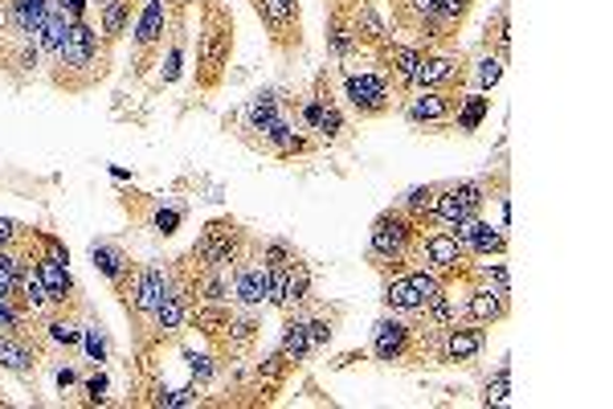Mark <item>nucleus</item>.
Segmentation results:
<instances>
[{
  "label": "nucleus",
  "instance_id": "obj_1",
  "mask_svg": "<svg viewBox=\"0 0 613 409\" xmlns=\"http://www.w3.org/2000/svg\"><path fill=\"white\" fill-rule=\"evenodd\" d=\"M111 49L103 42V33L91 21H70V30L61 37L58 54L46 62V74L54 82V91L61 95H91L111 79Z\"/></svg>",
  "mask_w": 613,
  "mask_h": 409
},
{
  "label": "nucleus",
  "instance_id": "obj_2",
  "mask_svg": "<svg viewBox=\"0 0 613 409\" xmlns=\"http://www.w3.org/2000/svg\"><path fill=\"white\" fill-rule=\"evenodd\" d=\"M233 49H238V21L225 0H197V62H193V91L200 98L217 95L230 82Z\"/></svg>",
  "mask_w": 613,
  "mask_h": 409
},
{
  "label": "nucleus",
  "instance_id": "obj_3",
  "mask_svg": "<svg viewBox=\"0 0 613 409\" xmlns=\"http://www.w3.org/2000/svg\"><path fill=\"white\" fill-rule=\"evenodd\" d=\"M438 331L429 328L421 315H397L389 312L372 324V361L397 364V369H426L433 364Z\"/></svg>",
  "mask_w": 613,
  "mask_h": 409
},
{
  "label": "nucleus",
  "instance_id": "obj_4",
  "mask_svg": "<svg viewBox=\"0 0 613 409\" xmlns=\"http://www.w3.org/2000/svg\"><path fill=\"white\" fill-rule=\"evenodd\" d=\"M421 234H426V225L409 218L401 204L377 213L372 230H368V267L377 270L381 279H389V274H397V270H405V267H414Z\"/></svg>",
  "mask_w": 613,
  "mask_h": 409
},
{
  "label": "nucleus",
  "instance_id": "obj_5",
  "mask_svg": "<svg viewBox=\"0 0 613 409\" xmlns=\"http://www.w3.org/2000/svg\"><path fill=\"white\" fill-rule=\"evenodd\" d=\"M339 103L352 110L360 124H372V119H384L401 98L377 66H356L352 58V62H339Z\"/></svg>",
  "mask_w": 613,
  "mask_h": 409
},
{
  "label": "nucleus",
  "instance_id": "obj_6",
  "mask_svg": "<svg viewBox=\"0 0 613 409\" xmlns=\"http://www.w3.org/2000/svg\"><path fill=\"white\" fill-rule=\"evenodd\" d=\"M169 287H172V262H131V270L123 274V283L115 291H119V303L123 312H127V319H131L136 336L148 328V319L155 315V307H160Z\"/></svg>",
  "mask_w": 613,
  "mask_h": 409
},
{
  "label": "nucleus",
  "instance_id": "obj_7",
  "mask_svg": "<svg viewBox=\"0 0 613 409\" xmlns=\"http://www.w3.org/2000/svg\"><path fill=\"white\" fill-rule=\"evenodd\" d=\"M172 30V4L169 0H143L131 21V79L143 82L160 66L164 42Z\"/></svg>",
  "mask_w": 613,
  "mask_h": 409
},
{
  "label": "nucleus",
  "instance_id": "obj_8",
  "mask_svg": "<svg viewBox=\"0 0 613 409\" xmlns=\"http://www.w3.org/2000/svg\"><path fill=\"white\" fill-rule=\"evenodd\" d=\"M442 291H446L442 274L421 267V262H414V267H405V270H397V274H389V279H384L381 303H384V312L421 315L429 303L442 295Z\"/></svg>",
  "mask_w": 613,
  "mask_h": 409
},
{
  "label": "nucleus",
  "instance_id": "obj_9",
  "mask_svg": "<svg viewBox=\"0 0 613 409\" xmlns=\"http://www.w3.org/2000/svg\"><path fill=\"white\" fill-rule=\"evenodd\" d=\"M250 242H254V234L238 218H213L200 230L197 242H193L188 258L200 270H233V262L250 250Z\"/></svg>",
  "mask_w": 613,
  "mask_h": 409
},
{
  "label": "nucleus",
  "instance_id": "obj_10",
  "mask_svg": "<svg viewBox=\"0 0 613 409\" xmlns=\"http://www.w3.org/2000/svg\"><path fill=\"white\" fill-rule=\"evenodd\" d=\"M250 9L282 58H294L303 49V0H250Z\"/></svg>",
  "mask_w": 613,
  "mask_h": 409
},
{
  "label": "nucleus",
  "instance_id": "obj_11",
  "mask_svg": "<svg viewBox=\"0 0 613 409\" xmlns=\"http://www.w3.org/2000/svg\"><path fill=\"white\" fill-rule=\"evenodd\" d=\"M414 91H471V58L459 46H438L421 54Z\"/></svg>",
  "mask_w": 613,
  "mask_h": 409
},
{
  "label": "nucleus",
  "instance_id": "obj_12",
  "mask_svg": "<svg viewBox=\"0 0 613 409\" xmlns=\"http://www.w3.org/2000/svg\"><path fill=\"white\" fill-rule=\"evenodd\" d=\"M459 91H409L401 98V115L405 124L429 136L454 131V110H459Z\"/></svg>",
  "mask_w": 613,
  "mask_h": 409
},
{
  "label": "nucleus",
  "instance_id": "obj_13",
  "mask_svg": "<svg viewBox=\"0 0 613 409\" xmlns=\"http://www.w3.org/2000/svg\"><path fill=\"white\" fill-rule=\"evenodd\" d=\"M421 54H426V49L417 46V42H397V37H389V42H381L377 49H368L372 66L389 79V86L397 91V98H405L409 91H414Z\"/></svg>",
  "mask_w": 613,
  "mask_h": 409
},
{
  "label": "nucleus",
  "instance_id": "obj_14",
  "mask_svg": "<svg viewBox=\"0 0 613 409\" xmlns=\"http://www.w3.org/2000/svg\"><path fill=\"white\" fill-rule=\"evenodd\" d=\"M462 319H471L478 328H499L511 319V291L490 287L483 279H471L462 287Z\"/></svg>",
  "mask_w": 613,
  "mask_h": 409
},
{
  "label": "nucleus",
  "instance_id": "obj_15",
  "mask_svg": "<svg viewBox=\"0 0 613 409\" xmlns=\"http://www.w3.org/2000/svg\"><path fill=\"white\" fill-rule=\"evenodd\" d=\"M483 352H487V328H478L471 319H459V324L438 331L433 364H462V369H471Z\"/></svg>",
  "mask_w": 613,
  "mask_h": 409
},
{
  "label": "nucleus",
  "instance_id": "obj_16",
  "mask_svg": "<svg viewBox=\"0 0 613 409\" xmlns=\"http://www.w3.org/2000/svg\"><path fill=\"white\" fill-rule=\"evenodd\" d=\"M49 352L42 328L37 331H0V369L13 377H33L42 357Z\"/></svg>",
  "mask_w": 613,
  "mask_h": 409
},
{
  "label": "nucleus",
  "instance_id": "obj_17",
  "mask_svg": "<svg viewBox=\"0 0 613 409\" xmlns=\"http://www.w3.org/2000/svg\"><path fill=\"white\" fill-rule=\"evenodd\" d=\"M230 283H233V303L242 307H266V267H262V254H258V237L250 242V250L233 262L230 270Z\"/></svg>",
  "mask_w": 613,
  "mask_h": 409
},
{
  "label": "nucleus",
  "instance_id": "obj_18",
  "mask_svg": "<svg viewBox=\"0 0 613 409\" xmlns=\"http://www.w3.org/2000/svg\"><path fill=\"white\" fill-rule=\"evenodd\" d=\"M287 107H291V103L278 95V91H270V86H266V91H258V95H250L242 103V110H238V127H242L238 136H242V140H250V143H258L262 131L275 124V119Z\"/></svg>",
  "mask_w": 613,
  "mask_h": 409
},
{
  "label": "nucleus",
  "instance_id": "obj_19",
  "mask_svg": "<svg viewBox=\"0 0 613 409\" xmlns=\"http://www.w3.org/2000/svg\"><path fill=\"white\" fill-rule=\"evenodd\" d=\"M184 49H188V13L181 9H172V30H169V42H164V54H160V86L169 91L176 82L184 79Z\"/></svg>",
  "mask_w": 613,
  "mask_h": 409
},
{
  "label": "nucleus",
  "instance_id": "obj_20",
  "mask_svg": "<svg viewBox=\"0 0 613 409\" xmlns=\"http://www.w3.org/2000/svg\"><path fill=\"white\" fill-rule=\"evenodd\" d=\"M327 54H332L336 62H352V58H360V54H365V49H360V42H356L352 21H348L344 0H332V4H327Z\"/></svg>",
  "mask_w": 613,
  "mask_h": 409
},
{
  "label": "nucleus",
  "instance_id": "obj_21",
  "mask_svg": "<svg viewBox=\"0 0 613 409\" xmlns=\"http://www.w3.org/2000/svg\"><path fill=\"white\" fill-rule=\"evenodd\" d=\"M91 262L111 287H119L123 274L131 270V262H136V258L123 250L119 242H111V237H94V242H91Z\"/></svg>",
  "mask_w": 613,
  "mask_h": 409
},
{
  "label": "nucleus",
  "instance_id": "obj_22",
  "mask_svg": "<svg viewBox=\"0 0 613 409\" xmlns=\"http://www.w3.org/2000/svg\"><path fill=\"white\" fill-rule=\"evenodd\" d=\"M131 21H136V4L131 0H103L99 4V33L107 46H119L123 37L131 33Z\"/></svg>",
  "mask_w": 613,
  "mask_h": 409
},
{
  "label": "nucleus",
  "instance_id": "obj_23",
  "mask_svg": "<svg viewBox=\"0 0 613 409\" xmlns=\"http://www.w3.org/2000/svg\"><path fill=\"white\" fill-rule=\"evenodd\" d=\"M507 250H511L507 225H490V221L478 218L475 234H471V242H466V254H471L475 262H483V258H507Z\"/></svg>",
  "mask_w": 613,
  "mask_h": 409
},
{
  "label": "nucleus",
  "instance_id": "obj_24",
  "mask_svg": "<svg viewBox=\"0 0 613 409\" xmlns=\"http://www.w3.org/2000/svg\"><path fill=\"white\" fill-rule=\"evenodd\" d=\"M184 218H188V204H184V201H169V197H148V213H143V221H148V230H152V234L172 237L184 225Z\"/></svg>",
  "mask_w": 613,
  "mask_h": 409
},
{
  "label": "nucleus",
  "instance_id": "obj_25",
  "mask_svg": "<svg viewBox=\"0 0 613 409\" xmlns=\"http://www.w3.org/2000/svg\"><path fill=\"white\" fill-rule=\"evenodd\" d=\"M487 115H490V98L483 95V91H462L459 110H454V131H462V136H475Z\"/></svg>",
  "mask_w": 613,
  "mask_h": 409
},
{
  "label": "nucleus",
  "instance_id": "obj_26",
  "mask_svg": "<svg viewBox=\"0 0 613 409\" xmlns=\"http://www.w3.org/2000/svg\"><path fill=\"white\" fill-rule=\"evenodd\" d=\"M278 348L291 357L294 364H303L315 348H311V336H307V324L299 312H287V319H282V336H278Z\"/></svg>",
  "mask_w": 613,
  "mask_h": 409
},
{
  "label": "nucleus",
  "instance_id": "obj_27",
  "mask_svg": "<svg viewBox=\"0 0 613 409\" xmlns=\"http://www.w3.org/2000/svg\"><path fill=\"white\" fill-rule=\"evenodd\" d=\"M82 357L94 364V369H103L111 361V340H107V328H103V319L99 315L86 312L82 319Z\"/></svg>",
  "mask_w": 613,
  "mask_h": 409
},
{
  "label": "nucleus",
  "instance_id": "obj_28",
  "mask_svg": "<svg viewBox=\"0 0 613 409\" xmlns=\"http://www.w3.org/2000/svg\"><path fill=\"white\" fill-rule=\"evenodd\" d=\"M438 192H442V180H433V185H414L397 204L429 230V225H433V201H438Z\"/></svg>",
  "mask_w": 613,
  "mask_h": 409
},
{
  "label": "nucleus",
  "instance_id": "obj_29",
  "mask_svg": "<svg viewBox=\"0 0 613 409\" xmlns=\"http://www.w3.org/2000/svg\"><path fill=\"white\" fill-rule=\"evenodd\" d=\"M483 54H499V58H511V13H507V4L495 9V16L487 21V30H483Z\"/></svg>",
  "mask_w": 613,
  "mask_h": 409
},
{
  "label": "nucleus",
  "instance_id": "obj_30",
  "mask_svg": "<svg viewBox=\"0 0 613 409\" xmlns=\"http://www.w3.org/2000/svg\"><path fill=\"white\" fill-rule=\"evenodd\" d=\"M42 319L16 300V295H0V331H37Z\"/></svg>",
  "mask_w": 613,
  "mask_h": 409
},
{
  "label": "nucleus",
  "instance_id": "obj_31",
  "mask_svg": "<svg viewBox=\"0 0 613 409\" xmlns=\"http://www.w3.org/2000/svg\"><path fill=\"white\" fill-rule=\"evenodd\" d=\"M311 283H315V279H311V267L303 262V254H294L291 274H287V312L311 303Z\"/></svg>",
  "mask_w": 613,
  "mask_h": 409
},
{
  "label": "nucleus",
  "instance_id": "obj_32",
  "mask_svg": "<svg viewBox=\"0 0 613 409\" xmlns=\"http://www.w3.org/2000/svg\"><path fill=\"white\" fill-rule=\"evenodd\" d=\"M16 295H21V303H25V307H30L33 315H37V319H42V315L49 312V307H54V303H49V291H46V283H42V274H37V270H25V279H21V291H16Z\"/></svg>",
  "mask_w": 613,
  "mask_h": 409
},
{
  "label": "nucleus",
  "instance_id": "obj_33",
  "mask_svg": "<svg viewBox=\"0 0 613 409\" xmlns=\"http://www.w3.org/2000/svg\"><path fill=\"white\" fill-rule=\"evenodd\" d=\"M504 58H499V54H483V58H478L475 66H471V86H475V91H483V95H487V91H495V86H499V79H504Z\"/></svg>",
  "mask_w": 613,
  "mask_h": 409
},
{
  "label": "nucleus",
  "instance_id": "obj_34",
  "mask_svg": "<svg viewBox=\"0 0 613 409\" xmlns=\"http://www.w3.org/2000/svg\"><path fill=\"white\" fill-rule=\"evenodd\" d=\"M294 312L303 315L307 336H311V348H315V352L332 344V336H336V315H315V312H307V307H294Z\"/></svg>",
  "mask_w": 613,
  "mask_h": 409
},
{
  "label": "nucleus",
  "instance_id": "obj_35",
  "mask_svg": "<svg viewBox=\"0 0 613 409\" xmlns=\"http://www.w3.org/2000/svg\"><path fill=\"white\" fill-rule=\"evenodd\" d=\"M511 397V361H504L495 369V377L487 381V389H483V406H499Z\"/></svg>",
  "mask_w": 613,
  "mask_h": 409
},
{
  "label": "nucleus",
  "instance_id": "obj_36",
  "mask_svg": "<svg viewBox=\"0 0 613 409\" xmlns=\"http://www.w3.org/2000/svg\"><path fill=\"white\" fill-rule=\"evenodd\" d=\"M188 369H193V381H197L200 389L213 381L217 373V357L213 352H188Z\"/></svg>",
  "mask_w": 613,
  "mask_h": 409
},
{
  "label": "nucleus",
  "instance_id": "obj_37",
  "mask_svg": "<svg viewBox=\"0 0 613 409\" xmlns=\"http://www.w3.org/2000/svg\"><path fill=\"white\" fill-rule=\"evenodd\" d=\"M107 389H111V381L103 369H94L91 377L82 381V394H86V406H103L107 401Z\"/></svg>",
  "mask_w": 613,
  "mask_h": 409
},
{
  "label": "nucleus",
  "instance_id": "obj_38",
  "mask_svg": "<svg viewBox=\"0 0 613 409\" xmlns=\"http://www.w3.org/2000/svg\"><path fill=\"white\" fill-rule=\"evenodd\" d=\"M33 225H25V221L16 218H0V250H9V246H16V242H25L30 237Z\"/></svg>",
  "mask_w": 613,
  "mask_h": 409
},
{
  "label": "nucleus",
  "instance_id": "obj_39",
  "mask_svg": "<svg viewBox=\"0 0 613 409\" xmlns=\"http://www.w3.org/2000/svg\"><path fill=\"white\" fill-rule=\"evenodd\" d=\"M54 381H58V389H61V394H66L70 385H78V373H74V369H70V364H61L58 373H54Z\"/></svg>",
  "mask_w": 613,
  "mask_h": 409
},
{
  "label": "nucleus",
  "instance_id": "obj_40",
  "mask_svg": "<svg viewBox=\"0 0 613 409\" xmlns=\"http://www.w3.org/2000/svg\"><path fill=\"white\" fill-rule=\"evenodd\" d=\"M58 4L66 9L70 21H82V16H86V0H58Z\"/></svg>",
  "mask_w": 613,
  "mask_h": 409
},
{
  "label": "nucleus",
  "instance_id": "obj_41",
  "mask_svg": "<svg viewBox=\"0 0 613 409\" xmlns=\"http://www.w3.org/2000/svg\"><path fill=\"white\" fill-rule=\"evenodd\" d=\"M172 9H181V13H188V9H193V4H197V0H169Z\"/></svg>",
  "mask_w": 613,
  "mask_h": 409
},
{
  "label": "nucleus",
  "instance_id": "obj_42",
  "mask_svg": "<svg viewBox=\"0 0 613 409\" xmlns=\"http://www.w3.org/2000/svg\"><path fill=\"white\" fill-rule=\"evenodd\" d=\"M131 4H136V9H139V4H143V0H131Z\"/></svg>",
  "mask_w": 613,
  "mask_h": 409
},
{
  "label": "nucleus",
  "instance_id": "obj_43",
  "mask_svg": "<svg viewBox=\"0 0 613 409\" xmlns=\"http://www.w3.org/2000/svg\"><path fill=\"white\" fill-rule=\"evenodd\" d=\"M0 406H4V397H0Z\"/></svg>",
  "mask_w": 613,
  "mask_h": 409
}]
</instances>
